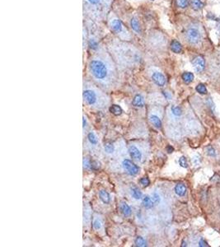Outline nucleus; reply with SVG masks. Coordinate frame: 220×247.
<instances>
[{
	"label": "nucleus",
	"instance_id": "f257e3e1",
	"mask_svg": "<svg viewBox=\"0 0 220 247\" xmlns=\"http://www.w3.org/2000/svg\"><path fill=\"white\" fill-rule=\"evenodd\" d=\"M89 68L94 78L98 80H104L108 76V68L106 64L100 59H92L90 62Z\"/></svg>",
	"mask_w": 220,
	"mask_h": 247
},
{
	"label": "nucleus",
	"instance_id": "f03ea898",
	"mask_svg": "<svg viewBox=\"0 0 220 247\" xmlns=\"http://www.w3.org/2000/svg\"><path fill=\"white\" fill-rule=\"evenodd\" d=\"M185 36H186L188 42L191 45H197L201 40V34L199 30L194 26L188 29L185 33Z\"/></svg>",
	"mask_w": 220,
	"mask_h": 247
},
{
	"label": "nucleus",
	"instance_id": "7ed1b4c3",
	"mask_svg": "<svg viewBox=\"0 0 220 247\" xmlns=\"http://www.w3.org/2000/svg\"><path fill=\"white\" fill-rule=\"evenodd\" d=\"M122 167L128 174L131 175V176H135L139 172V168H138V166L129 159H125V160L123 161Z\"/></svg>",
	"mask_w": 220,
	"mask_h": 247
},
{
	"label": "nucleus",
	"instance_id": "20e7f679",
	"mask_svg": "<svg viewBox=\"0 0 220 247\" xmlns=\"http://www.w3.org/2000/svg\"><path fill=\"white\" fill-rule=\"evenodd\" d=\"M192 64L194 67V70L196 71L197 73H200L204 69V66H205V61L204 59L202 56H198L194 58L192 61Z\"/></svg>",
	"mask_w": 220,
	"mask_h": 247
},
{
	"label": "nucleus",
	"instance_id": "39448f33",
	"mask_svg": "<svg viewBox=\"0 0 220 247\" xmlns=\"http://www.w3.org/2000/svg\"><path fill=\"white\" fill-rule=\"evenodd\" d=\"M152 79L155 84H157L159 87H163L166 83V78L161 73L159 72H155L152 73Z\"/></svg>",
	"mask_w": 220,
	"mask_h": 247
},
{
	"label": "nucleus",
	"instance_id": "423d86ee",
	"mask_svg": "<svg viewBox=\"0 0 220 247\" xmlns=\"http://www.w3.org/2000/svg\"><path fill=\"white\" fill-rule=\"evenodd\" d=\"M83 98L89 105H93L96 101V93L91 90H85L83 92Z\"/></svg>",
	"mask_w": 220,
	"mask_h": 247
},
{
	"label": "nucleus",
	"instance_id": "0eeeda50",
	"mask_svg": "<svg viewBox=\"0 0 220 247\" xmlns=\"http://www.w3.org/2000/svg\"><path fill=\"white\" fill-rule=\"evenodd\" d=\"M111 28L115 32H116L117 34H120L121 32H123V25L122 22L118 19H114L111 23H110Z\"/></svg>",
	"mask_w": 220,
	"mask_h": 247
},
{
	"label": "nucleus",
	"instance_id": "6e6552de",
	"mask_svg": "<svg viewBox=\"0 0 220 247\" xmlns=\"http://www.w3.org/2000/svg\"><path fill=\"white\" fill-rule=\"evenodd\" d=\"M129 155H130V157H131L133 159H135V160H140L141 158H142V154H141V153L139 152V150L134 146L129 147Z\"/></svg>",
	"mask_w": 220,
	"mask_h": 247
},
{
	"label": "nucleus",
	"instance_id": "1a4fd4ad",
	"mask_svg": "<svg viewBox=\"0 0 220 247\" xmlns=\"http://www.w3.org/2000/svg\"><path fill=\"white\" fill-rule=\"evenodd\" d=\"M132 105L135 107H143V105H144L143 97L141 95H136L135 97H133Z\"/></svg>",
	"mask_w": 220,
	"mask_h": 247
},
{
	"label": "nucleus",
	"instance_id": "9d476101",
	"mask_svg": "<svg viewBox=\"0 0 220 247\" xmlns=\"http://www.w3.org/2000/svg\"><path fill=\"white\" fill-rule=\"evenodd\" d=\"M171 49L176 54H180V52L182 51V46L179 41L174 40L171 43Z\"/></svg>",
	"mask_w": 220,
	"mask_h": 247
},
{
	"label": "nucleus",
	"instance_id": "9b49d317",
	"mask_svg": "<svg viewBox=\"0 0 220 247\" xmlns=\"http://www.w3.org/2000/svg\"><path fill=\"white\" fill-rule=\"evenodd\" d=\"M175 193L178 196H184L186 193V187L183 184H177L175 186Z\"/></svg>",
	"mask_w": 220,
	"mask_h": 247
},
{
	"label": "nucleus",
	"instance_id": "f8f14e48",
	"mask_svg": "<svg viewBox=\"0 0 220 247\" xmlns=\"http://www.w3.org/2000/svg\"><path fill=\"white\" fill-rule=\"evenodd\" d=\"M190 3L192 8L195 11L201 9L202 7H204V3L201 0H190Z\"/></svg>",
	"mask_w": 220,
	"mask_h": 247
},
{
	"label": "nucleus",
	"instance_id": "ddd939ff",
	"mask_svg": "<svg viewBox=\"0 0 220 247\" xmlns=\"http://www.w3.org/2000/svg\"><path fill=\"white\" fill-rule=\"evenodd\" d=\"M120 210L124 216H129L131 214V208L126 203H122L120 204Z\"/></svg>",
	"mask_w": 220,
	"mask_h": 247
},
{
	"label": "nucleus",
	"instance_id": "4468645a",
	"mask_svg": "<svg viewBox=\"0 0 220 247\" xmlns=\"http://www.w3.org/2000/svg\"><path fill=\"white\" fill-rule=\"evenodd\" d=\"M99 197L101 199V200L102 201L104 204H109L110 203V195L105 190H101L99 193Z\"/></svg>",
	"mask_w": 220,
	"mask_h": 247
},
{
	"label": "nucleus",
	"instance_id": "2eb2a0df",
	"mask_svg": "<svg viewBox=\"0 0 220 247\" xmlns=\"http://www.w3.org/2000/svg\"><path fill=\"white\" fill-rule=\"evenodd\" d=\"M150 121L152 122V124L153 125H154L155 127L156 128H161V120H160L159 118L157 117V115H152L150 116Z\"/></svg>",
	"mask_w": 220,
	"mask_h": 247
},
{
	"label": "nucleus",
	"instance_id": "dca6fc26",
	"mask_svg": "<svg viewBox=\"0 0 220 247\" xmlns=\"http://www.w3.org/2000/svg\"><path fill=\"white\" fill-rule=\"evenodd\" d=\"M182 79L185 83H190L194 79V74L190 72H185L182 74Z\"/></svg>",
	"mask_w": 220,
	"mask_h": 247
},
{
	"label": "nucleus",
	"instance_id": "f3484780",
	"mask_svg": "<svg viewBox=\"0 0 220 247\" xmlns=\"http://www.w3.org/2000/svg\"><path fill=\"white\" fill-rule=\"evenodd\" d=\"M153 201L152 199H151V198H149L148 196H145L143 198V206L146 208H151L153 207Z\"/></svg>",
	"mask_w": 220,
	"mask_h": 247
},
{
	"label": "nucleus",
	"instance_id": "a211bd4d",
	"mask_svg": "<svg viewBox=\"0 0 220 247\" xmlns=\"http://www.w3.org/2000/svg\"><path fill=\"white\" fill-rule=\"evenodd\" d=\"M131 27L133 29V31H135L137 33H140L141 32V29H140V26H139V23H138V20L136 18H133L131 20Z\"/></svg>",
	"mask_w": 220,
	"mask_h": 247
},
{
	"label": "nucleus",
	"instance_id": "6ab92c4d",
	"mask_svg": "<svg viewBox=\"0 0 220 247\" xmlns=\"http://www.w3.org/2000/svg\"><path fill=\"white\" fill-rule=\"evenodd\" d=\"M110 112L115 115H121L122 113V109L120 106H117V105H113L112 106L110 107Z\"/></svg>",
	"mask_w": 220,
	"mask_h": 247
},
{
	"label": "nucleus",
	"instance_id": "aec40b11",
	"mask_svg": "<svg viewBox=\"0 0 220 247\" xmlns=\"http://www.w3.org/2000/svg\"><path fill=\"white\" fill-rule=\"evenodd\" d=\"M131 194L132 196H133L135 199H141V197H142V193H141V191L137 188L132 189Z\"/></svg>",
	"mask_w": 220,
	"mask_h": 247
},
{
	"label": "nucleus",
	"instance_id": "412c9836",
	"mask_svg": "<svg viewBox=\"0 0 220 247\" xmlns=\"http://www.w3.org/2000/svg\"><path fill=\"white\" fill-rule=\"evenodd\" d=\"M195 89H196L197 92H199V94H206V93H207L206 87L203 84V83H199V84L197 85V87Z\"/></svg>",
	"mask_w": 220,
	"mask_h": 247
},
{
	"label": "nucleus",
	"instance_id": "4be33fe9",
	"mask_svg": "<svg viewBox=\"0 0 220 247\" xmlns=\"http://www.w3.org/2000/svg\"><path fill=\"white\" fill-rule=\"evenodd\" d=\"M135 244L137 246H140V247L146 246V240H144L143 237L138 236V237L135 239Z\"/></svg>",
	"mask_w": 220,
	"mask_h": 247
},
{
	"label": "nucleus",
	"instance_id": "5701e85b",
	"mask_svg": "<svg viewBox=\"0 0 220 247\" xmlns=\"http://www.w3.org/2000/svg\"><path fill=\"white\" fill-rule=\"evenodd\" d=\"M87 2L90 3L91 5H101V4H105L107 1L109 0H87Z\"/></svg>",
	"mask_w": 220,
	"mask_h": 247
},
{
	"label": "nucleus",
	"instance_id": "b1692460",
	"mask_svg": "<svg viewBox=\"0 0 220 247\" xmlns=\"http://www.w3.org/2000/svg\"><path fill=\"white\" fill-rule=\"evenodd\" d=\"M179 164L183 168H187L188 167L187 160H186V158L185 157H180V159H179Z\"/></svg>",
	"mask_w": 220,
	"mask_h": 247
},
{
	"label": "nucleus",
	"instance_id": "393cba45",
	"mask_svg": "<svg viewBox=\"0 0 220 247\" xmlns=\"http://www.w3.org/2000/svg\"><path fill=\"white\" fill-rule=\"evenodd\" d=\"M176 4L178 7L185 8L188 6V0H176Z\"/></svg>",
	"mask_w": 220,
	"mask_h": 247
},
{
	"label": "nucleus",
	"instance_id": "a878e982",
	"mask_svg": "<svg viewBox=\"0 0 220 247\" xmlns=\"http://www.w3.org/2000/svg\"><path fill=\"white\" fill-rule=\"evenodd\" d=\"M171 112L176 116H180L181 115V109L178 106H172L171 107Z\"/></svg>",
	"mask_w": 220,
	"mask_h": 247
},
{
	"label": "nucleus",
	"instance_id": "bb28decb",
	"mask_svg": "<svg viewBox=\"0 0 220 247\" xmlns=\"http://www.w3.org/2000/svg\"><path fill=\"white\" fill-rule=\"evenodd\" d=\"M87 139H88L89 142H90L91 144H97V139H96V136H95V135H94V134H92V133H90V134H88Z\"/></svg>",
	"mask_w": 220,
	"mask_h": 247
},
{
	"label": "nucleus",
	"instance_id": "cd10ccee",
	"mask_svg": "<svg viewBox=\"0 0 220 247\" xmlns=\"http://www.w3.org/2000/svg\"><path fill=\"white\" fill-rule=\"evenodd\" d=\"M88 45L89 46H90V48H91L92 49H97V47H98V44H97V42H96L95 40H93V39H91V40H89Z\"/></svg>",
	"mask_w": 220,
	"mask_h": 247
},
{
	"label": "nucleus",
	"instance_id": "c85d7f7f",
	"mask_svg": "<svg viewBox=\"0 0 220 247\" xmlns=\"http://www.w3.org/2000/svg\"><path fill=\"white\" fill-rule=\"evenodd\" d=\"M139 183L142 185L143 186H148L150 185V181L148 178H147V177H143V178H141L140 181H139Z\"/></svg>",
	"mask_w": 220,
	"mask_h": 247
},
{
	"label": "nucleus",
	"instance_id": "c756f323",
	"mask_svg": "<svg viewBox=\"0 0 220 247\" xmlns=\"http://www.w3.org/2000/svg\"><path fill=\"white\" fill-rule=\"evenodd\" d=\"M105 151L108 153H113V151H114V147H113L111 144H107V145H105Z\"/></svg>",
	"mask_w": 220,
	"mask_h": 247
},
{
	"label": "nucleus",
	"instance_id": "7c9ffc66",
	"mask_svg": "<svg viewBox=\"0 0 220 247\" xmlns=\"http://www.w3.org/2000/svg\"><path fill=\"white\" fill-rule=\"evenodd\" d=\"M152 201H153V203H154V204H158V203L160 202L159 195H158L157 194L154 193L153 194H152Z\"/></svg>",
	"mask_w": 220,
	"mask_h": 247
},
{
	"label": "nucleus",
	"instance_id": "2f4dec72",
	"mask_svg": "<svg viewBox=\"0 0 220 247\" xmlns=\"http://www.w3.org/2000/svg\"><path fill=\"white\" fill-rule=\"evenodd\" d=\"M93 226L96 230H99L101 227V222L99 220H96V221L94 222Z\"/></svg>",
	"mask_w": 220,
	"mask_h": 247
},
{
	"label": "nucleus",
	"instance_id": "473e14b6",
	"mask_svg": "<svg viewBox=\"0 0 220 247\" xmlns=\"http://www.w3.org/2000/svg\"><path fill=\"white\" fill-rule=\"evenodd\" d=\"M208 154L209 156H215V152H214V149L211 147H208Z\"/></svg>",
	"mask_w": 220,
	"mask_h": 247
},
{
	"label": "nucleus",
	"instance_id": "72a5a7b5",
	"mask_svg": "<svg viewBox=\"0 0 220 247\" xmlns=\"http://www.w3.org/2000/svg\"><path fill=\"white\" fill-rule=\"evenodd\" d=\"M199 245L200 247H205V246H208V245H207V242H206L205 240H203V239H201V240H199Z\"/></svg>",
	"mask_w": 220,
	"mask_h": 247
},
{
	"label": "nucleus",
	"instance_id": "f704fd0d",
	"mask_svg": "<svg viewBox=\"0 0 220 247\" xmlns=\"http://www.w3.org/2000/svg\"><path fill=\"white\" fill-rule=\"evenodd\" d=\"M83 165H84L85 168H89L90 167V163H89L87 159H83Z\"/></svg>",
	"mask_w": 220,
	"mask_h": 247
},
{
	"label": "nucleus",
	"instance_id": "c9c22d12",
	"mask_svg": "<svg viewBox=\"0 0 220 247\" xmlns=\"http://www.w3.org/2000/svg\"><path fill=\"white\" fill-rule=\"evenodd\" d=\"M166 150H167V152H168L169 153H172V152H173V148H172V147H171V146H168L167 147V148H166Z\"/></svg>",
	"mask_w": 220,
	"mask_h": 247
},
{
	"label": "nucleus",
	"instance_id": "e433bc0d",
	"mask_svg": "<svg viewBox=\"0 0 220 247\" xmlns=\"http://www.w3.org/2000/svg\"><path fill=\"white\" fill-rule=\"evenodd\" d=\"M82 121H83V128L86 126V120H85V118L83 117V120H82Z\"/></svg>",
	"mask_w": 220,
	"mask_h": 247
},
{
	"label": "nucleus",
	"instance_id": "4c0bfd02",
	"mask_svg": "<svg viewBox=\"0 0 220 247\" xmlns=\"http://www.w3.org/2000/svg\"><path fill=\"white\" fill-rule=\"evenodd\" d=\"M218 28H219V30H220V17H219V19L218 20Z\"/></svg>",
	"mask_w": 220,
	"mask_h": 247
},
{
	"label": "nucleus",
	"instance_id": "58836bf2",
	"mask_svg": "<svg viewBox=\"0 0 220 247\" xmlns=\"http://www.w3.org/2000/svg\"><path fill=\"white\" fill-rule=\"evenodd\" d=\"M185 245H185V241H183V242H182V245H181V246H185Z\"/></svg>",
	"mask_w": 220,
	"mask_h": 247
},
{
	"label": "nucleus",
	"instance_id": "ea45409f",
	"mask_svg": "<svg viewBox=\"0 0 220 247\" xmlns=\"http://www.w3.org/2000/svg\"><path fill=\"white\" fill-rule=\"evenodd\" d=\"M152 1H154V0H152Z\"/></svg>",
	"mask_w": 220,
	"mask_h": 247
}]
</instances>
